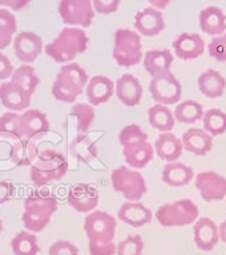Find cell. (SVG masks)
Wrapping results in <instances>:
<instances>
[{"label":"cell","instance_id":"cell-1","mask_svg":"<svg viewBox=\"0 0 226 255\" xmlns=\"http://www.w3.org/2000/svg\"><path fill=\"white\" fill-rule=\"evenodd\" d=\"M88 35L81 28L65 27L59 32V35L48 43L44 51L52 60L59 64L71 63L76 56L84 53L88 48Z\"/></svg>","mask_w":226,"mask_h":255},{"label":"cell","instance_id":"cell-2","mask_svg":"<svg viewBox=\"0 0 226 255\" xmlns=\"http://www.w3.org/2000/svg\"><path fill=\"white\" fill-rule=\"evenodd\" d=\"M57 210V199L51 193L32 191L24 199V211L21 221L25 230L40 233L48 226L52 215Z\"/></svg>","mask_w":226,"mask_h":255},{"label":"cell","instance_id":"cell-3","mask_svg":"<svg viewBox=\"0 0 226 255\" xmlns=\"http://www.w3.org/2000/svg\"><path fill=\"white\" fill-rule=\"evenodd\" d=\"M88 75L79 64H64L56 75L52 85V96L61 103L72 104L83 93L85 85H88Z\"/></svg>","mask_w":226,"mask_h":255},{"label":"cell","instance_id":"cell-4","mask_svg":"<svg viewBox=\"0 0 226 255\" xmlns=\"http://www.w3.org/2000/svg\"><path fill=\"white\" fill-rule=\"evenodd\" d=\"M68 171V161L64 154L52 149H44L31 166V181L35 186H45L60 181Z\"/></svg>","mask_w":226,"mask_h":255},{"label":"cell","instance_id":"cell-5","mask_svg":"<svg viewBox=\"0 0 226 255\" xmlns=\"http://www.w3.org/2000/svg\"><path fill=\"white\" fill-rule=\"evenodd\" d=\"M199 214V207L192 199H179L160 206L156 219L164 227H180L196 223Z\"/></svg>","mask_w":226,"mask_h":255},{"label":"cell","instance_id":"cell-6","mask_svg":"<svg viewBox=\"0 0 226 255\" xmlns=\"http://www.w3.org/2000/svg\"><path fill=\"white\" fill-rule=\"evenodd\" d=\"M113 57L121 67H135L143 59V44L139 32L120 28L115 32Z\"/></svg>","mask_w":226,"mask_h":255},{"label":"cell","instance_id":"cell-7","mask_svg":"<svg viewBox=\"0 0 226 255\" xmlns=\"http://www.w3.org/2000/svg\"><path fill=\"white\" fill-rule=\"evenodd\" d=\"M112 186L115 191L123 194L129 202H137L147 193V183L143 174L128 166H119L112 170Z\"/></svg>","mask_w":226,"mask_h":255},{"label":"cell","instance_id":"cell-8","mask_svg":"<svg viewBox=\"0 0 226 255\" xmlns=\"http://www.w3.org/2000/svg\"><path fill=\"white\" fill-rule=\"evenodd\" d=\"M117 222L113 215L107 211H92L84 219V231L88 237V241H103L112 242L115 238Z\"/></svg>","mask_w":226,"mask_h":255},{"label":"cell","instance_id":"cell-9","mask_svg":"<svg viewBox=\"0 0 226 255\" xmlns=\"http://www.w3.org/2000/svg\"><path fill=\"white\" fill-rule=\"evenodd\" d=\"M59 15L68 25L87 28L92 24L95 8L92 0H60Z\"/></svg>","mask_w":226,"mask_h":255},{"label":"cell","instance_id":"cell-10","mask_svg":"<svg viewBox=\"0 0 226 255\" xmlns=\"http://www.w3.org/2000/svg\"><path fill=\"white\" fill-rule=\"evenodd\" d=\"M149 92L157 104L172 105L179 103L183 96V87L176 76L169 72L165 75L152 77L149 83Z\"/></svg>","mask_w":226,"mask_h":255},{"label":"cell","instance_id":"cell-11","mask_svg":"<svg viewBox=\"0 0 226 255\" xmlns=\"http://www.w3.org/2000/svg\"><path fill=\"white\" fill-rule=\"evenodd\" d=\"M196 187L205 202L221 201L226 197V178L216 171H203L196 175Z\"/></svg>","mask_w":226,"mask_h":255},{"label":"cell","instance_id":"cell-12","mask_svg":"<svg viewBox=\"0 0 226 255\" xmlns=\"http://www.w3.org/2000/svg\"><path fill=\"white\" fill-rule=\"evenodd\" d=\"M13 52L16 59L24 64L33 63L43 52V40L35 32H19L13 39Z\"/></svg>","mask_w":226,"mask_h":255},{"label":"cell","instance_id":"cell-13","mask_svg":"<svg viewBox=\"0 0 226 255\" xmlns=\"http://www.w3.org/2000/svg\"><path fill=\"white\" fill-rule=\"evenodd\" d=\"M99 191L89 183H76L68 190L67 201L79 213H92L99 205Z\"/></svg>","mask_w":226,"mask_h":255},{"label":"cell","instance_id":"cell-14","mask_svg":"<svg viewBox=\"0 0 226 255\" xmlns=\"http://www.w3.org/2000/svg\"><path fill=\"white\" fill-rule=\"evenodd\" d=\"M21 135L25 139H39L49 131L47 116L37 109H28L20 115Z\"/></svg>","mask_w":226,"mask_h":255},{"label":"cell","instance_id":"cell-15","mask_svg":"<svg viewBox=\"0 0 226 255\" xmlns=\"http://www.w3.org/2000/svg\"><path fill=\"white\" fill-rule=\"evenodd\" d=\"M135 28L143 36H156L165 29V19L163 12L153 7H148L136 13Z\"/></svg>","mask_w":226,"mask_h":255},{"label":"cell","instance_id":"cell-16","mask_svg":"<svg viewBox=\"0 0 226 255\" xmlns=\"http://www.w3.org/2000/svg\"><path fill=\"white\" fill-rule=\"evenodd\" d=\"M195 243L200 250L212 251L220 242V229L215 221L203 217L196 221L193 226Z\"/></svg>","mask_w":226,"mask_h":255},{"label":"cell","instance_id":"cell-17","mask_svg":"<svg viewBox=\"0 0 226 255\" xmlns=\"http://www.w3.org/2000/svg\"><path fill=\"white\" fill-rule=\"evenodd\" d=\"M116 96L125 107H136L143 97V85L137 77L131 73H124L116 81Z\"/></svg>","mask_w":226,"mask_h":255},{"label":"cell","instance_id":"cell-18","mask_svg":"<svg viewBox=\"0 0 226 255\" xmlns=\"http://www.w3.org/2000/svg\"><path fill=\"white\" fill-rule=\"evenodd\" d=\"M123 154L129 167L143 169L153 159L155 149L151 142H148V139H144V141H137V142L128 143L123 146Z\"/></svg>","mask_w":226,"mask_h":255},{"label":"cell","instance_id":"cell-19","mask_svg":"<svg viewBox=\"0 0 226 255\" xmlns=\"http://www.w3.org/2000/svg\"><path fill=\"white\" fill-rule=\"evenodd\" d=\"M173 48L177 57L183 60H193L204 53L205 41L197 33L184 32L173 41Z\"/></svg>","mask_w":226,"mask_h":255},{"label":"cell","instance_id":"cell-20","mask_svg":"<svg viewBox=\"0 0 226 255\" xmlns=\"http://www.w3.org/2000/svg\"><path fill=\"white\" fill-rule=\"evenodd\" d=\"M116 84L107 76H95L87 85V99L92 107H99L109 101L115 93Z\"/></svg>","mask_w":226,"mask_h":255},{"label":"cell","instance_id":"cell-21","mask_svg":"<svg viewBox=\"0 0 226 255\" xmlns=\"http://www.w3.org/2000/svg\"><path fill=\"white\" fill-rule=\"evenodd\" d=\"M183 146L196 155H207L213 146V137L200 128H192L183 134Z\"/></svg>","mask_w":226,"mask_h":255},{"label":"cell","instance_id":"cell-22","mask_svg":"<svg viewBox=\"0 0 226 255\" xmlns=\"http://www.w3.org/2000/svg\"><path fill=\"white\" fill-rule=\"evenodd\" d=\"M0 101L8 111L23 112L31 105V95H28L13 84L3 83L0 85Z\"/></svg>","mask_w":226,"mask_h":255},{"label":"cell","instance_id":"cell-23","mask_svg":"<svg viewBox=\"0 0 226 255\" xmlns=\"http://www.w3.org/2000/svg\"><path fill=\"white\" fill-rule=\"evenodd\" d=\"M200 28L211 36H221L226 32V15L221 8L211 5L200 12Z\"/></svg>","mask_w":226,"mask_h":255},{"label":"cell","instance_id":"cell-24","mask_svg":"<svg viewBox=\"0 0 226 255\" xmlns=\"http://www.w3.org/2000/svg\"><path fill=\"white\" fill-rule=\"evenodd\" d=\"M119 219L123 221L132 227L145 226L147 223H151L153 215L152 211L141 202H124L120 207Z\"/></svg>","mask_w":226,"mask_h":255},{"label":"cell","instance_id":"cell-25","mask_svg":"<svg viewBox=\"0 0 226 255\" xmlns=\"http://www.w3.org/2000/svg\"><path fill=\"white\" fill-rule=\"evenodd\" d=\"M172 64L173 56L169 49H152L144 55V68L152 77L169 73Z\"/></svg>","mask_w":226,"mask_h":255},{"label":"cell","instance_id":"cell-26","mask_svg":"<svg viewBox=\"0 0 226 255\" xmlns=\"http://www.w3.org/2000/svg\"><path fill=\"white\" fill-rule=\"evenodd\" d=\"M39 153L37 139H16L12 143L9 158L16 166H32Z\"/></svg>","mask_w":226,"mask_h":255},{"label":"cell","instance_id":"cell-27","mask_svg":"<svg viewBox=\"0 0 226 255\" xmlns=\"http://www.w3.org/2000/svg\"><path fill=\"white\" fill-rule=\"evenodd\" d=\"M183 141L171 131H165L157 137L155 142V151L161 159L168 162H176L183 154Z\"/></svg>","mask_w":226,"mask_h":255},{"label":"cell","instance_id":"cell-28","mask_svg":"<svg viewBox=\"0 0 226 255\" xmlns=\"http://www.w3.org/2000/svg\"><path fill=\"white\" fill-rule=\"evenodd\" d=\"M199 88L208 99H220L226 91V79L219 71L208 69L200 75Z\"/></svg>","mask_w":226,"mask_h":255},{"label":"cell","instance_id":"cell-29","mask_svg":"<svg viewBox=\"0 0 226 255\" xmlns=\"http://www.w3.org/2000/svg\"><path fill=\"white\" fill-rule=\"evenodd\" d=\"M69 153L80 162L89 163L99 154V147L88 134H77L69 143Z\"/></svg>","mask_w":226,"mask_h":255},{"label":"cell","instance_id":"cell-30","mask_svg":"<svg viewBox=\"0 0 226 255\" xmlns=\"http://www.w3.org/2000/svg\"><path fill=\"white\" fill-rule=\"evenodd\" d=\"M193 169L181 162H169L163 169V182L173 187L187 186L193 179Z\"/></svg>","mask_w":226,"mask_h":255},{"label":"cell","instance_id":"cell-31","mask_svg":"<svg viewBox=\"0 0 226 255\" xmlns=\"http://www.w3.org/2000/svg\"><path fill=\"white\" fill-rule=\"evenodd\" d=\"M148 121L151 124V127L157 130L163 131V133L171 131L176 123L175 113H172L167 105L156 104L148 109Z\"/></svg>","mask_w":226,"mask_h":255},{"label":"cell","instance_id":"cell-32","mask_svg":"<svg viewBox=\"0 0 226 255\" xmlns=\"http://www.w3.org/2000/svg\"><path fill=\"white\" fill-rule=\"evenodd\" d=\"M11 83L15 87L20 88L21 91L32 96L40 84V77L36 73L35 68L31 67L29 64H24L17 69H15L11 77Z\"/></svg>","mask_w":226,"mask_h":255},{"label":"cell","instance_id":"cell-33","mask_svg":"<svg viewBox=\"0 0 226 255\" xmlns=\"http://www.w3.org/2000/svg\"><path fill=\"white\" fill-rule=\"evenodd\" d=\"M11 249L15 255H37L40 251L37 237L31 231H20L12 238Z\"/></svg>","mask_w":226,"mask_h":255},{"label":"cell","instance_id":"cell-34","mask_svg":"<svg viewBox=\"0 0 226 255\" xmlns=\"http://www.w3.org/2000/svg\"><path fill=\"white\" fill-rule=\"evenodd\" d=\"M203 105L195 100H187L176 107L175 119L183 124H195L204 117Z\"/></svg>","mask_w":226,"mask_h":255},{"label":"cell","instance_id":"cell-35","mask_svg":"<svg viewBox=\"0 0 226 255\" xmlns=\"http://www.w3.org/2000/svg\"><path fill=\"white\" fill-rule=\"evenodd\" d=\"M17 32V21L12 12L0 8V51L13 43V35Z\"/></svg>","mask_w":226,"mask_h":255},{"label":"cell","instance_id":"cell-36","mask_svg":"<svg viewBox=\"0 0 226 255\" xmlns=\"http://www.w3.org/2000/svg\"><path fill=\"white\" fill-rule=\"evenodd\" d=\"M69 116L75 117L76 124H77V134H87L89 130L92 123L96 117L95 108L92 107L91 104L79 103L75 104L72 107Z\"/></svg>","mask_w":226,"mask_h":255},{"label":"cell","instance_id":"cell-37","mask_svg":"<svg viewBox=\"0 0 226 255\" xmlns=\"http://www.w3.org/2000/svg\"><path fill=\"white\" fill-rule=\"evenodd\" d=\"M204 130L209 134L220 135L226 131V113L221 109H209L203 117Z\"/></svg>","mask_w":226,"mask_h":255},{"label":"cell","instance_id":"cell-38","mask_svg":"<svg viewBox=\"0 0 226 255\" xmlns=\"http://www.w3.org/2000/svg\"><path fill=\"white\" fill-rule=\"evenodd\" d=\"M0 135L5 138L23 139L20 128V115L16 112H7L0 116Z\"/></svg>","mask_w":226,"mask_h":255},{"label":"cell","instance_id":"cell-39","mask_svg":"<svg viewBox=\"0 0 226 255\" xmlns=\"http://www.w3.org/2000/svg\"><path fill=\"white\" fill-rule=\"evenodd\" d=\"M144 239L139 234L128 235L117 245V255H143Z\"/></svg>","mask_w":226,"mask_h":255},{"label":"cell","instance_id":"cell-40","mask_svg":"<svg viewBox=\"0 0 226 255\" xmlns=\"http://www.w3.org/2000/svg\"><path fill=\"white\" fill-rule=\"evenodd\" d=\"M144 139H148V134L141 129V127L136 125V124L124 127L119 133V142L123 146L128 143L137 142V141H144Z\"/></svg>","mask_w":226,"mask_h":255},{"label":"cell","instance_id":"cell-41","mask_svg":"<svg viewBox=\"0 0 226 255\" xmlns=\"http://www.w3.org/2000/svg\"><path fill=\"white\" fill-rule=\"evenodd\" d=\"M208 51L211 57L221 63H226V32L224 35L216 36L211 40Z\"/></svg>","mask_w":226,"mask_h":255},{"label":"cell","instance_id":"cell-42","mask_svg":"<svg viewBox=\"0 0 226 255\" xmlns=\"http://www.w3.org/2000/svg\"><path fill=\"white\" fill-rule=\"evenodd\" d=\"M91 255H115L117 254V245L112 242H103V241H89L88 245Z\"/></svg>","mask_w":226,"mask_h":255},{"label":"cell","instance_id":"cell-43","mask_svg":"<svg viewBox=\"0 0 226 255\" xmlns=\"http://www.w3.org/2000/svg\"><path fill=\"white\" fill-rule=\"evenodd\" d=\"M49 255H80L79 249L76 247L69 241H57V242L52 243L49 250H48Z\"/></svg>","mask_w":226,"mask_h":255},{"label":"cell","instance_id":"cell-44","mask_svg":"<svg viewBox=\"0 0 226 255\" xmlns=\"http://www.w3.org/2000/svg\"><path fill=\"white\" fill-rule=\"evenodd\" d=\"M92 3L97 13L109 15L119 9L120 0H92Z\"/></svg>","mask_w":226,"mask_h":255},{"label":"cell","instance_id":"cell-45","mask_svg":"<svg viewBox=\"0 0 226 255\" xmlns=\"http://www.w3.org/2000/svg\"><path fill=\"white\" fill-rule=\"evenodd\" d=\"M15 195V185L11 181H0V205L11 201Z\"/></svg>","mask_w":226,"mask_h":255},{"label":"cell","instance_id":"cell-46","mask_svg":"<svg viewBox=\"0 0 226 255\" xmlns=\"http://www.w3.org/2000/svg\"><path fill=\"white\" fill-rule=\"evenodd\" d=\"M13 65L12 61L4 53H0V80H7L13 75Z\"/></svg>","mask_w":226,"mask_h":255},{"label":"cell","instance_id":"cell-47","mask_svg":"<svg viewBox=\"0 0 226 255\" xmlns=\"http://www.w3.org/2000/svg\"><path fill=\"white\" fill-rule=\"evenodd\" d=\"M31 0H0V7L9 8L12 11H21Z\"/></svg>","mask_w":226,"mask_h":255},{"label":"cell","instance_id":"cell-48","mask_svg":"<svg viewBox=\"0 0 226 255\" xmlns=\"http://www.w3.org/2000/svg\"><path fill=\"white\" fill-rule=\"evenodd\" d=\"M151 3V5L156 9H159V11H163L165 8L168 7V4L171 3V0H147Z\"/></svg>","mask_w":226,"mask_h":255},{"label":"cell","instance_id":"cell-49","mask_svg":"<svg viewBox=\"0 0 226 255\" xmlns=\"http://www.w3.org/2000/svg\"><path fill=\"white\" fill-rule=\"evenodd\" d=\"M219 229H220V239H221L224 243H226V219L221 223V225H220Z\"/></svg>","mask_w":226,"mask_h":255},{"label":"cell","instance_id":"cell-50","mask_svg":"<svg viewBox=\"0 0 226 255\" xmlns=\"http://www.w3.org/2000/svg\"><path fill=\"white\" fill-rule=\"evenodd\" d=\"M1 231H3V221L0 219V234H1Z\"/></svg>","mask_w":226,"mask_h":255},{"label":"cell","instance_id":"cell-51","mask_svg":"<svg viewBox=\"0 0 226 255\" xmlns=\"http://www.w3.org/2000/svg\"><path fill=\"white\" fill-rule=\"evenodd\" d=\"M225 202H226V199H225Z\"/></svg>","mask_w":226,"mask_h":255}]
</instances>
